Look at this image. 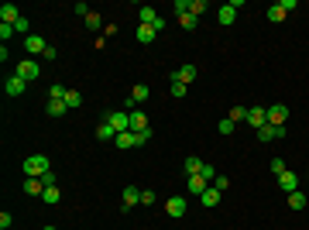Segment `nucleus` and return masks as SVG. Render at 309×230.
Instances as JSON below:
<instances>
[{"mask_svg": "<svg viewBox=\"0 0 309 230\" xmlns=\"http://www.w3.org/2000/svg\"><path fill=\"white\" fill-rule=\"evenodd\" d=\"M169 86H172V96H179V100L189 93V86H186V83H179V79H169Z\"/></svg>", "mask_w": 309, "mask_h": 230, "instance_id": "nucleus-29", "label": "nucleus"}, {"mask_svg": "<svg viewBox=\"0 0 309 230\" xmlns=\"http://www.w3.org/2000/svg\"><path fill=\"white\" fill-rule=\"evenodd\" d=\"M234 127H237V124H234L230 117H223V120L216 124V131H220V134H223V137H230V134H234Z\"/></svg>", "mask_w": 309, "mask_h": 230, "instance_id": "nucleus-28", "label": "nucleus"}, {"mask_svg": "<svg viewBox=\"0 0 309 230\" xmlns=\"http://www.w3.org/2000/svg\"><path fill=\"white\" fill-rule=\"evenodd\" d=\"M137 203H141V189L137 186H127V189L120 192V210H134Z\"/></svg>", "mask_w": 309, "mask_h": 230, "instance_id": "nucleus-5", "label": "nucleus"}, {"mask_svg": "<svg viewBox=\"0 0 309 230\" xmlns=\"http://www.w3.org/2000/svg\"><path fill=\"white\" fill-rule=\"evenodd\" d=\"M131 131H134V134H151V124H148L144 110H134V114H131Z\"/></svg>", "mask_w": 309, "mask_h": 230, "instance_id": "nucleus-11", "label": "nucleus"}, {"mask_svg": "<svg viewBox=\"0 0 309 230\" xmlns=\"http://www.w3.org/2000/svg\"><path fill=\"white\" fill-rule=\"evenodd\" d=\"M45 172H52V165H48L45 155H31V158H24V175H28V179H41Z\"/></svg>", "mask_w": 309, "mask_h": 230, "instance_id": "nucleus-1", "label": "nucleus"}, {"mask_svg": "<svg viewBox=\"0 0 309 230\" xmlns=\"http://www.w3.org/2000/svg\"><path fill=\"white\" fill-rule=\"evenodd\" d=\"M65 107H69V110L83 107V93H79V90H69V93H65Z\"/></svg>", "mask_w": 309, "mask_h": 230, "instance_id": "nucleus-27", "label": "nucleus"}, {"mask_svg": "<svg viewBox=\"0 0 309 230\" xmlns=\"http://www.w3.org/2000/svg\"><path fill=\"white\" fill-rule=\"evenodd\" d=\"M196 76H199V69H196V65H179V69H172V76H169V79H179V83H186V86H189V83H196Z\"/></svg>", "mask_w": 309, "mask_h": 230, "instance_id": "nucleus-9", "label": "nucleus"}, {"mask_svg": "<svg viewBox=\"0 0 309 230\" xmlns=\"http://www.w3.org/2000/svg\"><path fill=\"white\" fill-rule=\"evenodd\" d=\"M158 18H162V14H158L154 7H148V4H144V7L137 11V21H141V24H154V21H158Z\"/></svg>", "mask_w": 309, "mask_h": 230, "instance_id": "nucleus-22", "label": "nucleus"}, {"mask_svg": "<svg viewBox=\"0 0 309 230\" xmlns=\"http://www.w3.org/2000/svg\"><path fill=\"white\" fill-rule=\"evenodd\" d=\"M203 11H210V4H206V0H189V14H196V18H199Z\"/></svg>", "mask_w": 309, "mask_h": 230, "instance_id": "nucleus-32", "label": "nucleus"}, {"mask_svg": "<svg viewBox=\"0 0 309 230\" xmlns=\"http://www.w3.org/2000/svg\"><path fill=\"white\" fill-rule=\"evenodd\" d=\"M213 189L227 192V189H230V179H227V175H216V179H213Z\"/></svg>", "mask_w": 309, "mask_h": 230, "instance_id": "nucleus-37", "label": "nucleus"}, {"mask_svg": "<svg viewBox=\"0 0 309 230\" xmlns=\"http://www.w3.org/2000/svg\"><path fill=\"white\" fill-rule=\"evenodd\" d=\"M282 137H285V127H271V124L258 127V141H261V144H268V141H282Z\"/></svg>", "mask_w": 309, "mask_h": 230, "instance_id": "nucleus-7", "label": "nucleus"}, {"mask_svg": "<svg viewBox=\"0 0 309 230\" xmlns=\"http://www.w3.org/2000/svg\"><path fill=\"white\" fill-rule=\"evenodd\" d=\"M45 230H58V227H45Z\"/></svg>", "mask_w": 309, "mask_h": 230, "instance_id": "nucleus-44", "label": "nucleus"}, {"mask_svg": "<svg viewBox=\"0 0 309 230\" xmlns=\"http://www.w3.org/2000/svg\"><path fill=\"white\" fill-rule=\"evenodd\" d=\"M220 196H223V192H220V189H213V186H210V189H206L203 196H199V203H203L206 210H213V206H220Z\"/></svg>", "mask_w": 309, "mask_h": 230, "instance_id": "nucleus-19", "label": "nucleus"}, {"mask_svg": "<svg viewBox=\"0 0 309 230\" xmlns=\"http://www.w3.org/2000/svg\"><path fill=\"white\" fill-rule=\"evenodd\" d=\"M4 90H7V96H21L24 90H28V83L21 76H7V83H4Z\"/></svg>", "mask_w": 309, "mask_h": 230, "instance_id": "nucleus-14", "label": "nucleus"}, {"mask_svg": "<svg viewBox=\"0 0 309 230\" xmlns=\"http://www.w3.org/2000/svg\"><path fill=\"white\" fill-rule=\"evenodd\" d=\"M248 124H251L254 131L265 127L268 124V107H248Z\"/></svg>", "mask_w": 309, "mask_h": 230, "instance_id": "nucleus-6", "label": "nucleus"}, {"mask_svg": "<svg viewBox=\"0 0 309 230\" xmlns=\"http://www.w3.org/2000/svg\"><path fill=\"white\" fill-rule=\"evenodd\" d=\"M18 21H21V11L14 4H4V7H0V24H18Z\"/></svg>", "mask_w": 309, "mask_h": 230, "instance_id": "nucleus-15", "label": "nucleus"}, {"mask_svg": "<svg viewBox=\"0 0 309 230\" xmlns=\"http://www.w3.org/2000/svg\"><path fill=\"white\" fill-rule=\"evenodd\" d=\"M134 38L141 41V45H151L154 38H158V31H154L151 24H137V31H134Z\"/></svg>", "mask_w": 309, "mask_h": 230, "instance_id": "nucleus-17", "label": "nucleus"}, {"mask_svg": "<svg viewBox=\"0 0 309 230\" xmlns=\"http://www.w3.org/2000/svg\"><path fill=\"white\" fill-rule=\"evenodd\" d=\"M45 203H58L62 199V192H58V186H45V196H41Z\"/></svg>", "mask_w": 309, "mask_h": 230, "instance_id": "nucleus-31", "label": "nucleus"}, {"mask_svg": "<svg viewBox=\"0 0 309 230\" xmlns=\"http://www.w3.org/2000/svg\"><path fill=\"white\" fill-rule=\"evenodd\" d=\"M45 48H48V41L38 38V35H28V38H24V52H28V55H45Z\"/></svg>", "mask_w": 309, "mask_h": 230, "instance_id": "nucleus-10", "label": "nucleus"}, {"mask_svg": "<svg viewBox=\"0 0 309 230\" xmlns=\"http://www.w3.org/2000/svg\"><path fill=\"white\" fill-rule=\"evenodd\" d=\"M306 203H309V199L302 196V192H292V196H289V206H292V210H302Z\"/></svg>", "mask_w": 309, "mask_h": 230, "instance_id": "nucleus-33", "label": "nucleus"}, {"mask_svg": "<svg viewBox=\"0 0 309 230\" xmlns=\"http://www.w3.org/2000/svg\"><path fill=\"white\" fill-rule=\"evenodd\" d=\"M271 172L282 175V172H285V162H282V158H271Z\"/></svg>", "mask_w": 309, "mask_h": 230, "instance_id": "nucleus-41", "label": "nucleus"}, {"mask_svg": "<svg viewBox=\"0 0 309 230\" xmlns=\"http://www.w3.org/2000/svg\"><path fill=\"white\" fill-rule=\"evenodd\" d=\"M65 93H69V90H65L62 83H55V86L48 90V100H65Z\"/></svg>", "mask_w": 309, "mask_h": 230, "instance_id": "nucleus-35", "label": "nucleus"}, {"mask_svg": "<svg viewBox=\"0 0 309 230\" xmlns=\"http://www.w3.org/2000/svg\"><path fill=\"white\" fill-rule=\"evenodd\" d=\"M154 199H158V196H154V189H141V203H144V206H151Z\"/></svg>", "mask_w": 309, "mask_h": 230, "instance_id": "nucleus-39", "label": "nucleus"}, {"mask_svg": "<svg viewBox=\"0 0 309 230\" xmlns=\"http://www.w3.org/2000/svg\"><path fill=\"white\" fill-rule=\"evenodd\" d=\"M278 186H282V192H289V196H292V192H299V175H292L289 169H285V172L278 175Z\"/></svg>", "mask_w": 309, "mask_h": 230, "instance_id": "nucleus-13", "label": "nucleus"}, {"mask_svg": "<svg viewBox=\"0 0 309 230\" xmlns=\"http://www.w3.org/2000/svg\"><path fill=\"white\" fill-rule=\"evenodd\" d=\"M114 137H117V131L107 124V120H103V124H97V141H114Z\"/></svg>", "mask_w": 309, "mask_h": 230, "instance_id": "nucleus-25", "label": "nucleus"}, {"mask_svg": "<svg viewBox=\"0 0 309 230\" xmlns=\"http://www.w3.org/2000/svg\"><path fill=\"white\" fill-rule=\"evenodd\" d=\"M216 21H220V24H223V28H230L234 21H237V11H234L230 4H223V7H220V11H216Z\"/></svg>", "mask_w": 309, "mask_h": 230, "instance_id": "nucleus-18", "label": "nucleus"}, {"mask_svg": "<svg viewBox=\"0 0 309 230\" xmlns=\"http://www.w3.org/2000/svg\"><path fill=\"white\" fill-rule=\"evenodd\" d=\"M14 31H18V35H24V38L31 35V24H28V18H24V14H21V21L14 24Z\"/></svg>", "mask_w": 309, "mask_h": 230, "instance_id": "nucleus-36", "label": "nucleus"}, {"mask_svg": "<svg viewBox=\"0 0 309 230\" xmlns=\"http://www.w3.org/2000/svg\"><path fill=\"white\" fill-rule=\"evenodd\" d=\"M41 58H48V62H55V58H58V48H55V45H48V48H45V55H41Z\"/></svg>", "mask_w": 309, "mask_h": 230, "instance_id": "nucleus-42", "label": "nucleus"}, {"mask_svg": "<svg viewBox=\"0 0 309 230\" xmlns=\"http://www.w3.org/2000/svg\"><path fill=\"white\" fill-rule=\"evenodd\" d=\"M234 120V124H237V120H248V107H244V103H237V107H234L230 114H227Z\"/></svg>", "mask_w": 309, "mask_h": 230, "instance_id": "nucleus-30", "label": "nucleus"}, {"mask_svg": "<svg viewBox=\"0 0 309 230\" xmlns=\"http://www.w3.org/2000/svg\"><path fill=\"white\" fill-rule=\"evenodd\" d=\"M86 28H90V31H100V28H103V18H100L97 11H93V14L86 18Z\"/></svg>", "mask_w": 309, "mask_h": 230, "instance_id": "nucleus-34", "label": "nucleus"}, {"mask_svg": "<svg viewBox=\"0 0 309 230\" xmlns=\"http://www.w3.org/2000/svg\"><path fill=\"white\" fill-rule=\"evenodd\" d=\"M182 169H186V175H199V172H203V169H206V162H199L196 155H189V158L182 162Z\"/></svg>", "mask_w": 309, "mask_h": 230, "instance_id": "nucleus-20", "label": "nucleus"}, {"mask_svg": "<svg viewBox=\"0 0 309 230\" xmlns=\"http://www.w3.org/2000/svg\"><path fill=\"white\" fill-rule=\"evenodd\" d=\"M285 120H289V107H285V103H271L268 107V124L271 127H285Z\"/></svg>", "mask_w": 309, "mask_h": 230, "instance_id": "nucleus-4", "label": "nucleus"}, {"mask_svg": "<svg viewBox=\"0 0 309 230\" xmlns=\"http://www.w3.org/2000/svg\"><path fill=\"white\" fill-rule=\"evenodd\" d=\"M72 11H76V14H79V18H83V21H86V18H90V14H93V11H90V7H86L83 0H79V4H76V7H72Z\"/></svg>", "mask_w": 309, "mask_h": 230, "instance_id": "nucleus-40", "label": "nucleus"}, {"mask_svg": "<svg viewBox=\"0 0 309 230\" xmlns=\"http://www.w3.org/2000/svg\"><path fill=\"white\" fill-rule=\"evenodd\" d=\"M148 96H151V90H148V86H144V83H137L134 90H131V103H144V100H148Z\"/></svg>", "mask_w": 309, "mask_h": 230, "instance_id": "nucleus-24", "label": "nucleus"}, {"mask_svg": "<svg viewBox=\"0 0 309 230\" xmlns=\"http://www.w3.org/2000/svg\"><path fill=\"white\" fill-rule=\"evenodd\" d=\"M24 192L38 199V196H45V182L41 179H24Z\"/></svg>", "mask_w": 309, "mask_h": 230, "instance_id": "nucleus-21", "label": "nucleus"}, {"mask_svg": "<svg viewBox=\"0 0 309 230\" xmlns=\"http://www.w3.org/2000/svg\"><path fill=\"white\" fill-rule=\"evenodd\" d=\"M265 18H268L271 24H282V21L289 18V11H285V4H271L268 11H265Z\"/></svg>", "mask_w": 309, "mask_h": 230, "instance_id": "nucleus-16", "label": "nucleus"}, {"mask_svg": "<svg viewBox=\"0 0 309 230\" xmlns=\"http://www.w3.org/2000/svg\"><path fill=\"white\" fill-rule=\"evenodd\" d=\"M45 110H48V117H62L69 107H65V100H48V103H45Z\"/></svg>", "mask_w": 309, "mask_h": 230, "instance_id": "nucleus-23", "label": "nucleus"}, {"mask_svg": "<svg viewBox=\"0 0 309 230\" xmlns=\"http://www.w3.org/2000/svg\"><path fill=\"white\" fill-rule=\"evenodd\" d=\"M11 223H14V220H11V213H0V227L11 230Z\"/></svg>", "mask_w": 309, "mask_h": 230, "instance_id": "nucleus-43", "label": "nucleus"}, {"mask_svg": "<svg viewBox=\"0 0 309 230\" xmlns=\"http://www.w3.org/2000/svg\"><path fill=\"white\" fill-rule=\"evenodd\" d=\"M165 213H169L172 220H182V216H186V199H182V196H172V199H165Z\"/></svg>", "mask_w": 309, "mask_h": 230, "instance_id": "nucleus-8", "label": "nucleus"}, {"mask_svg": "<svg viewBox=\"0 0 309 230\" xmlns=\"http://www.w3.org/2000/svg\"><path fill=\"white\" fill-rule=\"evenodd\" d=\"M103 120L114 127L117 134H124V131H131V114H120V110H107L103 114Z\"/></svg>", "mask_w": 309, "mask_h": 230, "instance_id": "nucleus-2", "label": "nucleus"}, {"mask_svg": "<svg viewBox=\"0 0 309 230\" xmlns=\"http://www.w3.org/2000/svg\"><path fill=\"white\" fill-rule=\"evenodd\" d=\"M14 76H21L24 83H35V79L41 76V65H35L31 58H24V62H18V69H14Z\"/></svg>", "mask_w": 309, "mask_h": 230, "instance_id": "nucleus-3", "label": "nucleus"}, {"mask_svg": "<svg viewBox=\"0 0 309 230\" xmlns=\"http://www.w3.org/2000/svg\"><path fill=\"white\" fill-rule=\"evenodd\" d=\"M196 24H199L196 14H179V28H182V31H196Z\"/></svg>", "mask_w": 309, "mask_h": 230, "instance_id": "nucleus-26", "label": "nucleus"}, {"mask_svg": "<svg viewBox=\"0 0 309 230\" xmlns=\"http://www.w3.org/2000/svg\"><path fill=\"white\" fill-rule=\"evenodd\" d=\"M18 31H14V24H0V38H4V45H7V38H14Z\"/></svg>", "mask_w": 309, "mask_h": 230, "instance_id": "nucleus-38", "label": "nucleus"}, {"mask_svg": "<svg viewBox=\"0 0 309 230\" xmlns=\"http://www.w3.org/2000/svg\"><path fill=\"white\" fill-rule=\"evenodd\" d=\"M186 189H189V196H203V192L210 189V179H206V175H189Z\"/></svg>", "mask_w": 309, "mask_h": 230, "instance_id": "nucleus-12", "label": "nucleus"}]
</instances>
